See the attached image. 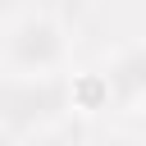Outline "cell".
Here are the masks:
<instances>
[{
  "instance_id": "cell-1",
  "label": "cell",
  "mask_w": 146,
  "mask_h": 146,
  "mask_svg": "<svg viewBox=\"0 0 146 146\" xmlns=\"http://www.w3.org/2000/svg\"><path fill=\"white\" fill-rule=\"evenodd\" d=\"M68 27L55 9L23 5L0 27V68L5 78H64Z\"/></svg>"
},
{
  "instance_id": "cell-2",
  "label": "cell",
  "mask_w": 146,
  "mask_h": 146,
  "mask_svg": "<svg viewBox=\"0 0 146 146\" xmlns=\"http://www.w3.org/2000/svg\"><path fill=\"white\" fill-rule=\"evenodd\" d=\"M68 105V73L64 78H5L0 73V123L9 128H46Z\"/></svg>"
},
{
  "instance_id": "cell-3",
  "label": "cell",
  "mask_w": 146,
  "mask_h": 146,
  "mask_svg": "<svg viewBox=\"0 0 146 146\" xmlns=\"http://www.w3.org/2000/svg\"><path fill=\"white\" fill-rule=\"evenodd\" d=\"M105 82H110V100L132 110V105H146V41H123L105 55L100 64Z\"/></svg>"
},
{
  "instance_id": "cell-4",
  "label": "cell",
  "mask_w": 146,
  "mask_h": 146,
  "mask_svg": "<svg viewBox=\"0 0 146 146\" xmlns=\"http://www.w3.org/2000/svg\"><path fill=\"white\" fill-rule=\"evenodd\" d=\"M68 105L82 110V114H96V110H110V82L100 68H78L68 73Z\"/></svg>"
},
{
  "instance_id": "cell-5",
  "label": "cell",
  "mask_w": 146,
  "mask_h": 146,
  "mask_svg": "<svg viewBox=\"0 0 146 146\" xmlns=\"http://www.w3.org/2000/svg\"><path fill=\"white\" fill-rule=\"evenodd\" d=\"M91 146H146V141H137V137H128V132H110V137H96Z\"/></svg>"
}]
</instances>
